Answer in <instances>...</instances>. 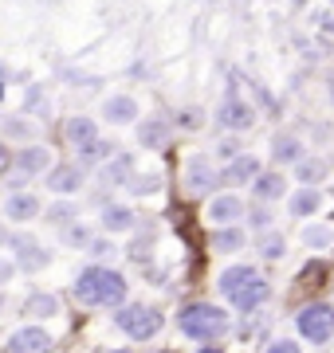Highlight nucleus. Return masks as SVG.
Returning a JSON list of instances; mask_svg holds the SVG:
<instances>
[{"label":"nucleus","instance_id":"1","mask_svg":"<svg viewBox=\"0 0 334 353\" xmlns=\"http://www.w3.org/2000/svg\"><path fill=\"white\" fill-rule=\"evenodd\" d=\"M126 294H130L126 275L115 271V267L87 263L75 275V299L83 306H106V310H118V306H126Z\"/></svg>","mask_w":334,"mask_h":353},{"label":"nucleus","instance_id":"2","mask_svg":"<svg viewBox=\"0 0 334 353\" xmlns=\"http://www.w3.org/2000/svg\"><path fill=\"white\" fill-rule=\"evenodd\" d=\"M177 330L193 341H217L220 334H228V310L217 303H189L177 310Z\"/></svg>","mask_w":334,"mask_h":353},{"label":"nucleus","instance_id":"3","mask_svg":"<svg viewBox=\"0 0 334 353\" xmlns=\"http://www.w3.org/2000/svg\"><path fill=\"white\" fill-rule=\"evenodd\" d=\"M115 326L134 341H146L154 338L157 330H161V310L157 306H146V303H126L115 310Z\"/></svg>","mask_w":334,"mask_h":353},{"label":"nucleus","instance_id":"4","mask_svg":"<svg viewBox=\"0 0 334 353\" xmlns=\"http://www.w3.org/2000/svg\"><path fill=\"white\" fill-rule=\"evenodd\" d=\"M295 330L299 338L311 345H326L334 338V306L331 303H311L295 314Z\"/></svg>","mask_w":334,"mask_h":353},{"label":"nucleus","instance_id":"5","mask_svg":"<svg viewBox=\"0 0 334 353\" xmlns=\"http://www.w3.org/2000/svg\"><path fill=\"white\" fill-rule=\"evenodd\" d=\"M8 243H12V252H16V271L36 275V271H43V267L52 263V252L32 232H16V236H8Z\"/></svg>","mask_w":334,"mask_h":353},{"label":"nucleus","instance_id":"6","mask_svg":"<svg viewBox=\"0 0 334 353\" xmlns=\"http://www.w3.org/2000/svg\"><path fill=\"white\" fill-rule=\"evenodd\" d=\"M220 169L208 157H193L189 161V169H185V189L193 192V196H217V189H220Z\"/></svg>","mask_w":334,"mask_h":353},{"label":"nucleus","instance_id":"7","mask_svg":"<svg viewBox=\"0 0 334 353\" xmlns=\"http://www.w3.org/2000/svg\"><path fill=\"white\" fill-rule=\"evenodd\" d=\"M244 212H248V204L240 192H217L213 201H208V220L213 224H244Z\"/></svg>","mask_w":334,"mask_h":353},{"label":"nucleus","instance_id":"8","mask_svg":"<svg viewBox=\"0 0 334 353\" xmlns=\"http://www.w3.org/2000/svg\"><path fill=\"white\" fill-rule=\"evenodd\" d=\"M271 299V287H268V279H248L244 287L236 290V294H228V303L236 306V310H240V314H256L259 306L268 303Z\"/></svg>","mask_w":334,"mask_h":353},{"label":"nucleus","instance_id":"9","mask_svg":"<svg viewBox=\"0 0 334 353\" xmlns=\"http://www.w3.org/2000/svg\"><path fill=\"white\" fill-rule=\"evenodd\" d=\"M8 353H52V334L43 326H36V322L32 326H20L8 338Z\"/></svg>","mask_w":334,"mask_h":353},{"label":"nucleus","instance_id":"10","mask_svg":"<svg viewBox=\"0 0 334 353\" xmlns=\"http://www.w3.org/2000/svg\"><path fill=\"white\" fill-rule=\"evenodd\" d=\"M217 122L228 130V134H240V130H248L252 122H256V110H252L244 99H224L220 110H217Z\"/></svg>","mask_w":334,"mask_h":353},{"label":"nucleus","instance_id":"11","mask_svg":"<svg viewBox=\"0 0 334 353\" xmlns=\"http://www.w3.org/2000/svg\"><path fill=\"white\" fill-rule=\"evenodd\" d=\"M52 169H55V153L48 145H24L16 153V173L39 176V173H52Z\"/></svg>","mask_w":334,"mask_h":353},{"label":"nucleus","instance_id":"12","mask_svg":"<svg viewBox=\"0 0 334 353\" xmlns=\"http://www.w3.org/2000/svg\"><path fill=\"white\" fill-rule=\"evenodd\" d=\"M83 181H87V169L83 165H55L52 173H48V189L55 192V196H71V192L83 189Z\"/></svg>","mask_w":334,"mask_h":353},{"label":"nucleus","instance_id":"13","mask_svg":"<svg viewBox=\"0 0 334 353\" xmlns=\"http://www.w3.org/2000/svg\"><path fill=\"white\" fill-rule=\"evenodd\" d=\"M4 216H8L12 224H28V220H36V216H39V196H32L28 189L8 192V196H4Z\"/></svg>","mask_w":334,"mask_h":353},{"label":"nucleus","instance_id":"14","mask_svg":"<svg viewBox=\"0 0 334 353\" xmlns=\"http://www.w3.org/2000/svg\"><path fill=\"white\" fill-rule=\"evenodd\" d=\"M103 118L110 126H130V122H138V102L130 99V94H106L103 99Z\"/></svg>","mask_w":334,"mask_h":353},{"label":"nucleus","instance_id":"15","mask_svg":"<svg viewBox=\"0 0 334 353\" xmlns=\"http://www.w3.org/2000/svg\"><path fill=\"white\" fill-rule=\"evenodd\" d=\"M259 173H264V169H259V161L252 157V153H236V157L220 169V176H224L228 185H252Z\"/></svg>","mask_w":334,"mask_h":353},{"label":"nucleus","instance_id":"16","mask_svg":"<svg viewBox=\"0 0 334 353\" xmlns=\"http://www.w3.org/2000/svg\"><path fill=\"white\" fill-rule=\"evenodd\" d=\"M130 176H134V157H130V153H115V157L103 161V169H99V181H103L106 189H110V185L122 189V185H130Z\"/></svg>","mask_w":334,"mask_h":353},{"label":"nucleus","instance_id":"17","mask_svg":"<svg viewBox=\"0 0 334 353\" xmlns=\"http://www.w3.org/2000/svg\"><path fill=\"white\" fill-rule=\"evenodd\" d=\"M138 224V216H134V208L130 204H103V232L106 236H122V232H130V228Z\"/></svg>","mask_w":334,"mask_h":353},{"label":"nucleus","instance_id":"18","mask_svg":"<svg viewBox=\"0 0 334 353\" xmlns=\"http://www.w3.org/2000/svg\"><path fill=\"white\" fill-rule=\"evenodd\" d=\"M138 145L141 150H161V145H169L166 118H138Z\"/></svg>","mask_w":334,"mask_h":353},{"label":"nucleus","instance_id":"19","mask_svg":"<svg viewBox=\"0 0 334 353\" xmlns=\"http://www.w3.org/2000/svg\"><path fill=\"white\" fill-rule=\"evenodd\" d=\"M213 252H220V255H236V252H244V243H248V232L240 224H224V228H217L213 232Z\"/></svg>","mask_w":334,"mask_h":353},{"label":"nucleus","instance_id":"20","mask_svg":"<svg viewBox=\"0 0 334 353\" xmlns=\"http://www.w3.org/2000/svg\"><path fill=\"white\" fill-rule=\"evenodd\" d=\"M252 196L256 201H264V204H275L279 196H287V181H283V173H259L256 181H252Z\"/></svg>","mask_w":334,"mask_h":353},{"label":"nucleus","instance_id":"21","mask_svg":"<svg viewBox=\"0 0 334 353\" xmlns=\"http://www.w3.org/2000/svg\"><path fill=\"white\" fill-rule=\"evenodd\" d=\"M256 275H259V271H256L252 263H232V267H224V271L217 275V290L228 299V294H236V290L244 287L248 279H256Z\"/></svg>","mask_w":334,"mask_h":353},{"label":"nucleus","instance_id":"22","mask_svg":"<svg viewBox=\"0 0 334 353\" xmlns=\"http://www.w3.org/2000/svg\"><path fill=\"white\" fill-rule=\"evenodd\" d=\"M63 134H67V141H71L75 150H83V145H90V141L99 138V122L87 118V114H75V118H67Z\"/></svg>","mask_w":334,"mask_h":353},{"label":"nucleus","instance_id":"23","mask_svg":"<svg viewBox=\"0 0 334 353\" xmlns=\"http://www.w3.org/2000/svg\"><path fill=\"white\" fill-rule=\"evenodd\" d=\"M271 161L275 165H299L303 161V141L295 134H275L271 138Z\"/></svg>","mask_w":334,"mask_h":353},{"label":"nucleus","instance_id":"24","mask_svg":"<svg viewBox=\"0 0 334 353\" xmlns=\"http://www.w3.org/2000/svg\"><path fill=\"white\" fill-rule=\"evenodd\" d=\"M287 208H291V216L295 220H303V216H315L322 208V192L315 189V185H299V192L287 201Z\"/></svg>","mask_w":334,"mask_h":353},{"label":"nucleus","instance_id":"25","mask_svg":"<svg viewBox=\"0 0 334 353\" xmlns=\"http://www.w3.org/2000/svg\"><path fill=\"white\" fill-rule=\"evenodd\" d=\"M24 314L28 318H55L59 314V299H55L52 290H32L24 299Z\"/></svg>","mask_w":334,"mask_h":353},{"label":"nucleus","instance_id":"26","mask_svg":"<svg viewBox=\"0 0 334 353\" xmlns=\"http://www.w3.org/2000/svg\"><path fill=\"white\" fill-rule=\"evenodd\" d=\"M0 134H4L8 141H24V145H28V141L36 138V122L24 118V114H8V118L0 122Z\"/></svg>","mask_w":334,"mask_h":353},{"label":"nucleus","instance_id":"27","mask_svg":"<svg viewBox=\"0 0 334 353\" xmlns=\"http://www.w3.org/2000/svg\"><path fill=\"white\" fill-rule=\"evenodd\" d=\"M48 224L52 228H67V224H75L79 220V201L75 196H59V201H52V208H48Z\"/></svg>","mask_w":334,"mask_h":353},{"label":"nucleus","instance_id":"28","mask_svg":"<svg viewBox=\"0 0 334 353\" xmlns=\"http://www.w3.org/2000/svg\"><path fill=\"white\" fill-rule=\"evenodd\" d=\"M299 240H303V248H311V252H322V248L334 243V224H303L299 228Z\"/></svg>","mask_w":334,"mask_h":353},{"label":"nucleus","instance_id":"29","mask_svg":"<svg viewBox=\"0 0 334 353\" xmlns=\"http://www.w3.org/2000/svg\"><path fill=\"white\" fill-rule=\"evenodd\" d=\"M59 243L63 248H75V252H87L90 243H95V228H87V224H67V228H59Z\"/></svg>","mask_w":334,"mask_h":353},{"label":"nucleus","instance_id":"30","mask_svg":"<svg viewBox=\"0 0 334 353\" xmlns=\"http://www.w3.org/2000/svg\"><path fill=\"white\" fill-rule=\"evenodd\" d=\"M110 157H115V145H110V141H103V138H95L90 145H83V150H79V165H83V169H95V165L110 161Z\"/></svg>","mask_w":334,"mask_h":353},{"label":"nucleus","instance_id":"31","mask_svg":"<svg viewBox=\"0 0 334 353\" xmlns=\"http://www.w3.org/2000/svg\"><path fill=\"white\" fill-rule=\"evenodd\" d=\"M326 161L322 157H303V161L295 165V181L299 185H319V181H326Z\"/></svg>","mask_w":334,"mask_h":353},{"label":"nucleus","instance_id":"32","mask_svg":"<svg viewBox=\"0 0 334 353\" xmlns=\"http://www.w3.org/2000/svg\"><path fill=\"white\" fill-rule=\"evenodd\" d=\"M244 220L256 228V232H271V228H275V208H271V204H264V201H256V204H248Z\"/></svg>","mask_w":334,"mask_h":353},{"label":"nucleus","instance_id":"33","mask_svg":"<svg viewBox=\"0 0 334 353\" xmlns=\"http://www.w3.org/2000/svg\"><path fill=\"white\" fill-rule=\"evenodd\" d=\"M126 189H130V196H154L161 189V173H134Z\"/></svg>","mask_w":334,"mask_h":353},{"label":"nucleus","instance_id":"34","mask_svg":"<svg viewBox=\"0 0 334 353\" xmlns=\"http://www.w3.org/2000/svg\"><path fill=\"white\" fill-rule=\"evenodd\" d=\"M259 259H283V252H287V240H283L279 232H275V228H271V232H264V236H259Z\"/></svg>","mask_w":334,"mask_h":353},{"label":"nucleus","instance_id":"35","mask_svg":"<svg viewBox=\"0 0 334 353\" xmlns=\"http://www.w3.org/2000/svg\"><path fill=\"white\" fill-rule=\"evenodd\" d=\"M24 110H32V114L48 110V90L39 87V83H32V87L24 90Z\"/></svg>","mask_w":334,"mask_h":353},{"label":"nucleus","instance_id":"36","mask_svg":"<svg viewBox=\"0 0 334 353\" xmlns=\"http://www.w3.org/2000/svg\"><path fill=\"white\" fill-rule=\"evenodd\" d=\"M87 252L95 255V259H110V255H115L118 248H115V240H95V243L87 248Z\"/></svg>","mask_w":334,"mask_h":353},{"label":"nucleus","instance_id":"37","mask_svg":"<svg viewBox=\"0 0 334 353\" xmlns=\"http://www.w3.org/2000/svg\"><path fill=\"white\" fill-rule=\"evenodd\" d=\"M268 353H303V350H299V341H291V338H275L268 345Z\"/></svg>","mask_w":334,"mask_h":353},{"label":"nucleus","instance_id":"38","mask_svg":"<svg viewBox=\"0 0 334 353\" xmlns=\"http://www.w3.org/2000/svg\"><path fill=\"white\" fill-rule=\"evenodd\" d=\"M16 275V259H0V287Z\"/></svg>","mask_w":334,"mask_h":353},{"label":"nucleus","instance_id":"39","mask_svg":"<svg viewBox=\"0 0 334 353\" xmlns=\"http://www.w3.org/2000/svg\"><path fill=\"white\" fill-rule=\"evenodd\" d=\"M4 165H8V145L0 141V169H4Z\"/></svg>","mask_w":334,"mask_h":353},{"label":"nucleus","instance_id":"40","mask_svg":"<svg viewBox=\"0 0 334 353\" xmlns=\"http://www.w3.org/2000/svg\"><path fill=\"white\" fill-rule=\"evenodd\" d=\"M197 353H224V350H220V345H201Z\"/></svg>","mask_w":334,"mask_h":353},{"label":"nucleus","instance_id":"41","mask_svg":"<svg viewBox=\"0 0 334 353\" xmlns=\"http://www.w3.org/2000/svg\"><path fill=\"white\" fill-rule=\"evenodd\" d=\"M8 236H12V232H8V228L0 224V243H8Z\"/></svg>","mask_w":334,"mask_h":353},{"label":"nucleus","instance_id":"42","mask_svg":"<svg viewBox=\"0 0 334 353\" xmlns=\"http://www.w3.org/2000/svg\"><path fill=\"white\" fill-rule=\"evenodd\" d=\"M0 310H4V290H0Z\"/></svg>","mask_w":334,"mask_h":353},{"label":"nucleus","instance_id":"43","mask_svg":"<svg viewBox=\"0 0 334 353\" xmlns=\"http://www.w3.org/2000/svg\"><path fill=\"white\" fill-rule=\"evenodd\" d=\"M110 353H134V350H110Z\"/></svg>","mask_w":334,"mask_h":353},{"label":"nucleus","instance_id":"44","mask_svg":"<svg viewBox=\"0 0 334 353\" xmlns=\"http://www.w3.org/2000/svg\"><path fill=\"white\" fill-rule=\"evenodd\" d=\"M157 353H173V350H157Z\"/></svg>","mask_w":334,"mask_h":353},{"label":"nucleus","instance_id":"45","mask_svg":"<svg viewBox=\"0 0 334 353\" xmlns=\"http://www.w3.org/2000/svg\"><path fill=\"white\" fill-rule=\"evenodd\" d=\"M331 8H334V0H331Z\"/></svg>","mask_w":334,"mask_h":353}]
</instances>
